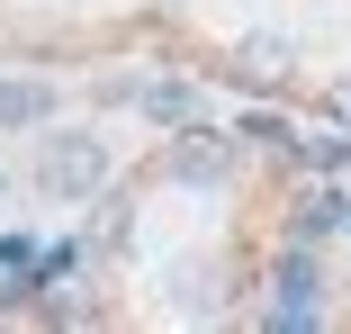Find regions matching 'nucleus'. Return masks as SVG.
<instances>
[{"label": "nucleus", "mask_w": 351, "mask_h": 334, "mask_svg": "<svg viewBox=\"0 0 351 334\" xmlns=\"http://www.w3.org/2000/svg\"><path fill=\"white\" fill-rule=\"evenodd\" d=\"M270 334H324L315 316H270Z\"/></svg>", "instance_id": "10"}, {"label": "nucleus", "mask_w": 351, "mask_h": 334, "mask_svg": "<svg viewBox=\"0 0 351 334\" xmlns=\"http://www.w3.org/2000/svg\"><path fill=\"white\" fill-rule=\"evenodd\" d=\"M243 73H261V82L289 73V45H279V36H252V45H243Z\"/></svg>", "instance_id": "7"}, {"label": "nucleus", "mask_w": 351, "mask_h": 334, "mask_svg": "<svg viewBox=\"0 0 351 334\" xmlns=\"http://www.w3.org/2000/svg\"><path fill=\"white\" fill-rule=\"evenodd\" d=\"M234 136H243V145H289V118H279V109H252Z\"/></svg>", "instance_id": "6"}, {"label": "nucleus", "mask_w": 351, "mask_h": 334, "mask_svg": "<svg viewBox=\"0 0 351 334\" xmlns=\"http://www.w3.org/2000/svg\"><path fill=\"white\" fill-rule=\"evenodd\" d=\"M324 109H333V118H342V126H351V73H342V82H333V91H324Z\"/></svg>", "instance_id": "9"}, {"label": "nucleus", "mask_w": 351, "mask_h": 334, "mask_svg": "<svg viewBox=\"0 0 351 334\" xmlns=\"http://www.w3.org/2000/svg\"><path fill=\"white\" fill-rule=\"evenodd\" d=\"M298 163L333 181V172H351V136H342V126H324V136H306V145H298Z\"/></svg>", "instance_id": "5"}, {"label": "nucleus", "mask_w": 351, "mask_h": 334, "mask_svg": "<svg viewBox=\"0 0 351 334\" xmlns=\"http://www.w3.org/2000/svg\"><path fill=\"white\" fill-rule=\"evenodd\" d=\"M36 181L54 199H90L108 181V136H45L36 145Z\"/></svg>", "instance_id": "1"}, {"label": "nucleus", "mask_w": 351, "mask_h": 334, "mask_svg": "<svg viewBox=\"0 0 351 334\" xmlns=\"http://www.w3.org/2000/svg\"><path fill=\"white\" fill-rule=\"evenodd\" d=\"M126 226H135V208H126V199H108V208L90 217V235H99V244H126Z\"/></svg>", "instance_id": "8"}, {"label": "nucleus", "mask_w": 351, "mask_h": 334, "mask_svg": "<svg viewBox=\"0 0 351 334\" xmlns=\"http://www.w3.org/2000/svg\"><path fill=\"white\" fill-rule=\"evenodd\" d=\"M226 163H234V145L217 136V126H189V136L162 154V172H171V181H198V190H207V181H226Z\"/></svg>", "instance_id": "2"}, {"label": "nucleus", "mask_w": 351, "mask_h": 334, "mask_svg": "<svg viewBox=\"0 0 351 334\" xmlns=\"http://www.w3.org/2000/svg\"><path fill=\"white\" fill-rule=\"evenodd\" d=\"M145 109H154L162 126H180V136L198 126V91H189V82H154V91H145Z\"/></svg>", "instance_id": "4"}, {"label": "nucleus", "mask_w": 351, "mask_h": 334, "mask_svg": "<svg viewBox=\"0 0 351 334\" xmlns=\"http://www.w3.org/2000/svg\"><path fill=\"white\" fill-rule=\"evenodd\" d=\"M333 226H351V199H342V190H315L306 208H298V253H306V244H324Z\"/></svg>", "instance_id": "3"}]
</instances>
